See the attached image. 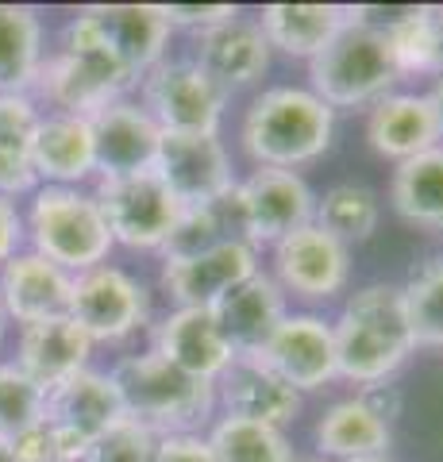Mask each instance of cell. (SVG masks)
<instances>
[{
	"label": "cell",
	"instance_id": "1",
	"mask_svg": "<svg viewBox=\"0 0 443 462\" xmlns=\"http://www.w3.org/2000/svg\"><path fill=\"white\" fill-rule=\"evenodd\" d=\"M135 85L139 74L108 47L105 35L97 32V23L85 12H78L66 23L59 47L42 58L32 97L39 105H47L42 112H66L89 120L112 100L127 97Z\"/></svg>",
	"mask_w": 443,
	"mask_h": 462
},
{
	"label": "cell",
	"instance_id": "2",
	"mask_svg": "<svg viewBox=\"0 0 443 462\" xmlns=\"http://www.w3.org/2000/svg\"><path fill=\"white\" fill-rule=\"evenodd\" d=\"M336 336V374L355 385L390 382L417 351L412 328L405 316V300L397 285H363L343 305L339 320H332Z\"/></svg>",
	"mask_w": 443,
	"mask_h": 462
},
{
	"label": "cell",
	"instance_id": "3",
	"mask_svg": "<svg viewBox=\"0 0 443 462\" xmlns=\"http://www.w3.org/2000/svg\"><path fill=\"white\" fill-rule=\"evenodd\" d=\"M336 112L301 85H274L251 100L243 116V151L254 166L297 170L332 147Z\"/></svg>",
	"mask_w": 443,
	"mask_h": 462
},
{
	"label": "cell",
	"instance_id": "4",
	"mask_svg": "<svg viewBox=\"0 0 443 462\" xmlns=\"http://www.w3.org/2000/svg\"><path fill=\"white\" fill-rule=\"evenodd\" d=\"M23 247L42 254L47 263L66 273H85L105 266L116 239L108 231L101 200L93 189H69V185H39L27 197L23 212Z\"/></svg>",
	"mask_w": 443,
	"mask_h": 462
},
{
	"label": "cell",
	"instance_id": "5",
	"mask_svg": "<svg viewBox=\"0 0 443 462\" xmlns=\"http://www.w3.org/2000/svg\"><path fill=\"white\" fill-rule=\"evenodd\" d=\"M108 374L120 389L127 420L151 428L154 436L197 431L217 409V385L178 370L159 351L124 355Z\"/></svg>",
	"mask_w": 443,
	"mask_h": 462
},
{
	"label": "cell",
	"instance_id": "6",
	"mask_svg": "<svg viewBox=\"0 0 443 462\" xmlns=\"http://www.w3.org/2000/svg\"><path fill=\"white\" fill-rule=\"evenodd\" d=\"M312 93L328 108H366L393 93L401 69L393 62L390 35L374 23L347 20V27L309 62Z\"/></svg>",
	"mask_w": 443,
	"mask_h": 462
},
{
	"label": "cell",
	"instance_id": "7",
	"mask_svg": "<svg viewBox=\"0 0 443 462\" xmlns=\"http://www.w3.org/2000/svg\"><path fill=\"white\" fill-rule=\"evenodd\" d=\"M143 97L139 105L151 112V120L162 132L185 135H220L227 93L212 81L193 58H162L154 69L139 78Z\"/></svg>",
	"mask_w": 443,
	"mask_h": 462
},
{
	"label": "cell",
	"instance_id": "8",
	"mask_svg": "<svg viewBox=\"0 0 443 462\" xmlns=\"http://www.w3.org/2000/svg\"><path fill=\"white\" fill-rule=\"evenodd\" d=\"M101 212L108 220V231L116 247L132 251H162L170 231L181 220L178 197L166 189L154 170L132 173V178H108L93 185Z\"/></svg>",
	"mask_w": 443,
	"mask_h": 462
},
{
	"label": "cell",
	"instance_id": "9",
	"mask_svg": "<svg viewBox=\"0 0 443 462\" xmlns=\"http://www.w3.org/2000/svg\"><path fill=\"white\" fill-rule=\"evenodd\" d=\"M69 320L93 343H120L151 320V293L139 278L120 266H93L74 273Z\"/></svg>",
	"mask_w": 443,
	"mask_h": 462
},
{
	"label": "cell",
	"instance_id": "10",
	"mask_svg": "<svg viewBox=\"0 0 443 462\" xmlns=\"http://www.w3.org/2000/svg\"><path fill=\"white\" fill-rule=\"evenodd\" d=\"M270 251H274L270 278L281 285V293L301 300H332L351 282V247L317 224L290 231Z\"/></svg>",
	"mask_w": 443,
	"mask_h": 462
},
{
	"label": "cell",
	"instance_id": "11",
	"mask_svg": "<svg viewBox=\"0 0 443 462\" xmlns=\"http://www.w3.org/2000/svg\"><path fill=\"white\" fill-rule=\"evenodd\" d=\"M239 205H243V227L254 251L274 247L290 231L312 224L317 212V193L297 170H270L259 166L247 181H239Z\"/></svg>",
	"mask_w": 443,
	"mask_h": 462
},
{
	"label": "cell",
	"instance_id": "12",
	"mask_svg": "<svg viewBox=\"0 0 443 462\" xmlns=\"http://www.w3.org/2000/svg\"><path fill=\"white\" fill-rule=\"evenodd\" d=\"M154 173L162 185L178 197L181 208L212 205L235 185L232 158H227L220 135H185V132H162Z\"/></svg>",
	"mask_w": 443,
	"mask_h": 462
},
{
	"label": "cell",
	"instance_id": "13",
	"mask_svg": "<svg viewBox=\"0 0 443 462\" xmlns=\"http://www.w3.org/2000/svg\"><path fill=\"white\" fill-rule=\"evenodd\" d=\"M263 363L290 382L297 393H312L336 382V336L332 320L317 312H285V320L263 346Z\"/></svg>",
	"mask_w": 443,
	"mask_h": 462
},
{
	"label": "cell",
	"instance_id": "14",
	"mask_svg": "<svg viewBox=\"0 0 443 462\" xmlns=\"http://www.w3.org/2000/svg\"><path fill=\"white\" fill-rule=\"evenodd\" d=\"M93 151H97V181L132 178V173L154 170L159 158L162 127L151 120V112L132 97H120L89 116Z\"/></svg>",
	"mask_w": 443,
	"mask_h": 462
},
{
	"label": "cell",
	"instance_id": "15",
	"mask_svg": "<svg viewBox=\"0 0 443 462\" xmlns=\"http://www.w3.org/2000/svg\"><path fill=\"white\" fill-rule=\"evenodd\" d=\"M259 270V251L251 243L227 239L193 258H170L162 266V289L174 309H212L227 289H235Z\"/></svg>",
	"mask_w": 443,
	"mask_h": 462
},
{
	"label": "cell",
	"instance_id": "16",
	"mask_svg": "<svg viewBox=\"0 0 443 462\" xmlns=\"http://www.w3.org/2000/svg\"><path fill=\"white\" fill-rule=\"evenodd\" d=\"M69 293H74V273L27 247L0 266V312L8 316V324L27 328L69 316Z\"/></svg>",
	"mask_w": 443,
	"mask_h": 462
},
{
	"label": "cell",
	"instance_id": "17",
	"mask_svg": "<svg viewBox=\"0 0 443 462\" xmlns=\"http://www.w3.org/2000/svg\"><path fill=\"white\" fill-rule=\"evenodd\" d=\"M217 404L224 416L285 428L301 412V393L290 382H281L263 363V355H235L232 366L217 378Z\"/></svg>",
	"mask_w": 443,
	"mask_h": 462
},
{
	"label": "cell",
	"instance_id": "18",
	"mask_svg": "<svg viewBox=\"0 0 443 462\" xmlns=\"http://www.w3.org/2000/svg\"><path fill=\"white\" fill-rule=\"evenodd\" d=\"M217 320L224 343L232 346V355H263V346L285 320V293L270 273H251L247 282H239L235 289L217 300L208 309Z\"/></svg>",
	"mask_w": 443,
	"mask_h": 462
},
{
	"label": "cell",
	"instance_id": "19",
	"mask_svg": "<svg viewBox=\"0 0 443 462\" xmlns=\"http://www.w3.org/2000/svg\"><path fill=\"white\" fill-rule=\"evenodd\" d=\"M39 185H69L81 189L97 178V151H93V127L85 116L66 112H42V120L27 147Z\"/></svg>",
	"mask_w": 443,
	"mask_h": 462
},
{
	"label": "cell",
	"instance_id": "20",
	"mask_svg": "<svg viewBox=\"0 0 443 462\" xmlns=\"http://www.w3.org/2000/svg\"><path fill=\"white\" fill-rule=\"evenodd\" d=\"M166 363H174L178 370L193 374L201 382L217 385L220 374L232 366V346L224 343L217 320L208 309H174L154 324V346Z\"/></svg>",
	"mask_w": 443,
	"mask_h": 462
},
{
	"label": "cell",
	"instance_id": "21",
	"mask_svg": "<svg viewBox=\"0 0 443 462\" xmlns=\"http://www.w3.org/2000/svg\"><path fill=\"white\" fill-rule=\"evenodd\" d=\"M93 339L69 320V316H59V320H39L20 328V343H16V366L32 378L42 393L54 385H62L66 378H74L89 366L93 358Z\"/></svg>",
	"mask_w": 443,
	"mask_h": 462
},
{
	"label": "cell",
	"instance_id": "22",
	"mask_svg": "<svg viewBox=\"0 0 443 462\" xmlns=\"http://www.w3.org/2000/svg\"><path fill=\"white\" fill-rule=\"evenodd\" d=\"M51 424H59L66 431H74L81 439H101L108 428H116L124 420V401L120 389L112 382V374H101L93 366H85L74 378H66L62 385L47 389V409H42Z\"/></svg>",
	"mask_w": 443,
	"mask_h": 462
},
{
	"label": "cell",
	"instance_id": "23",
	"mask_svg": "<svg viewBox=\"0 0 443 462\" xmlns=\"http://www.w3.org/2000/svg\"><path fill=\"white\" fill-rule=\"evenodd\" d=\"M197 66L220 85L224 93L254 85L270 69V42L263 35L259 20H227L212 32L197 35Z\"/></svg>",
	"mask_w": 443,
	"mask_h": 462
},
{
	"label": "cell",
	"instance_id": "24",
	"mask_svg": "<svg viewBox=\"0 0 443 462\" xmlns=\"http://www.w3.org/2000/svg\"><path fill=\"white\" fill-rule=\"evenodd\" d=\"M366 139L382 158H393V162L417 158L443 143L424 93H390L378 105H370Z\"/></svg>",
	"mask_w": 443,
	"mask_h": 462
},
{
	"label": "cell",
	"instance_id": "25",
	"mask_svg": "<svg viewBox=\"0 0 443 462\" xmlns=\"http://www.w3.org/2000/svg\"><path fill=\"white\" fill-rule=\"evenodd\" d=\"M85 16L97 23L105 42L139 78L166 58L170 23L159 5H97V8H85Z\"/></svg>",
	"mask_w": 443,
	"mask_h": 462
},
{
	"label": "cell",
	"instance_id": "26",
	"mask_svg": "<svg viewBox=\"0 0 443 462\" xmlns=\"http://www.w3.org/2000/svg\"><path fill=\"white\" fill-rule=\"evenodd\" d=\"M351 20V8L343 5H266L259 12V27L270 51L312 62Z\"/></svg>",
	"mask_w": 443,
	"mask_h": 462
},
{
	"label": "cell",
	"instance_id": "27",
	"mask_svg": "<svg viewBox=\"0 0 443 462\" xmlns=\"http://www.w3.org/2000/svg\"><path fill=\"white\" fill-rule=\"evenodd\" d=\"M390 439H393L390 424H385L363 397L336 401L332 409L320 416V424H317V447H320V455L324 458H336V462L385 455V451H390Z\"/></svg>",
	"mask_w": 443,
	"mask_h": 462
},
{
	"label": "cell",
	"instance_id": "28",
	"mask_svg": "<svg viewBox=\"0 0 443 462\" xmlns=\"http://www.w3.org/2000/svg\"><path fill=\"white\" fill-rule=\"evenodd\" d=\"M393 212L405 224L424 231H443V143L417 158H405L390 181Z\"/></svg>",
	"mask_w": 443,
	"mask_h": 462
},
{
	"label": "cell",
	"instance_id": "29",
	"mask_svg": "<svg viewBox=\"0 0 443 462\" xmlns=\"http://www.w3.org/2000/svg\"><path fill=\"white\" fill-rule=\"evenodd\" d=\"M42 20L27 5H0V93H32L42 69Z\"/></svg>",
	"mask_w": 443,
	"mask_h": 462
},
{
	"label": "cell",
	"instance_id": "30",
	"mask_svg": "<svg viewBox=\"0 0 443 462\" xmlns=\"http://www.w3.org/2000/svg\"><path fill=\"white\" fill-rule=\"evenodd\" d=\"M382 220V205L378 193L370 185L359 181H339L332 185L324 197H317V212H312V224L324 227L328 236H336L339 243H366L378 231Z\"/></svg>",
	"mask_w": 443,
	"mask_h": 462
},
{
	"label": "cell",
	"instance_id": "31",
	"mask_svg": "<svg viewBox=\"0 0 443 462\" xmlns=\"http://www.w3.org/2000/svg\"><path fill=\"white\" fill-rule=\"evenodd\" d=\"M205 439L217 462H297L281 428L243 416H220Z\"/></svg>",
	"mask_w": 443,
	"mask_h": 462
},
{
	"label": "cell",
	"instance_id": "32",
	"mask_svg": "<svg viewBox=\"0 0 443 462\" xmlns=\"http://www.w3.org/2000/svg\"><path fill=\"white\" fill-rule=\"evenodd\" d=\"M412 343L443 351V258H428L401 285Z\"/></svg>",
	"mask_w": 443,
	"mask_h": 462
},
{
	"label": "cell",
	"instance_id": "33",
	"mask_svg": "<svg viewBox=\"0 0 443 462\" xmlns=\"http://www.w3.org/2000/svg\"><path fill=\"white\" fill-rule=\"evenodd\" d=\"M42 409L47 393L16 363H0V439H16L20 431L39 424Z\"/></svg>",
	"mask_w": 443,
	"mask_h": 462
},
{
	"label": "cell",
	"instance_id": "34",
	"mask_svg": "<svg viewBox=\"0 0 443 462\" xmlns=\"http://www.w3.org/2000/svg\"><path fill=\"white\" fill-rule=\"evenodd\" d=\"M390 35L393 62L401 69V78L412 74H432V32H428V5L420 8H401L390 27H382Z\"/></svg>",
	"mask_w": 443,
	"mask_h": 462
},
{
	"label": "cell",
	"instance_id": "35",
	"mask_svg": "<svg viewBox=\"0 0 443 462\" xmlns=\"http://www.w3.org/2000/svg\"><path fill=\"white\" fill-rule=\"evenodd\" d=\"M154 443H159V436L151 428L124 416L116 428H108L101 439H93L85 462H154Z\"/></svg>",
	"mask_w": 443,
	"mask_h": 462
},
{
	"label": "cell",
	"instance_id": "36",
	"mask_svg": "<svg viewBox=\"0 0 443 462\" xmlns=\"http://www.w3.org/2000/svg\"><path fill=\"white\" fill-rule=\"evenodd\" d=\"M42 120V105L32 93H0V151L27 154Z\"/></svg>",
	"mask_w": 443,
	"mask_h": 462
},
{
	"label": "cell",
	"instance_id": "37",
	"mask_svg": "<svg viewBox=\"0 0 443 462\" xmlns=\"http://www.w3.org/2000/svg\"><path fill=\"white\" fill-rule=\"evenodd\" d=\"M159 8L170 23V32H174V27H185V32H197V35L239 16V8H232V5H159Z\"/></svg>",
	"mask_w": 443,
	"mask_h": 462
},
{
	"label": "cell",
	"instance_id": "38",
	"mask_svg": "<svg viewBox=\"0 0 443 462\" xmlns=\"http://www.w3.org/2000/svg\"><path fill=\"white\" fill-rule=\"evenodd\" d=\"M154 462H217V458H212V447L201 431H174V436H159Z\"/></svg>",
	"mask_w": 443,
	"mask_h": 462
},
{
	"label": "cell",
	"instance_id": "39",
	"mask_svg": "<svg viewBox=\"0 0 443 462\" xmlns=\"http://www.w3.org/2000/svg\"><path fill=\"white\" fill-rule=\"evenodd\" d=\"M39 189V178L27 154H12V151H0V197L5 200H20V197H32Z\"/></svg>",
	"mask_w": 443,
	"mask_h": 462
},
{
	"label": "cell",
	"instance_id": "40",
	"mask_svg": "<svg viewBox=\"0 0 443 462\" xmlns=\"http://www.w3.org/2000/svg\"><path fill=\"white\" fill-rule=\"evenodd\" d=\"M20 251H23V212L16 208V200L0 197V266Z\"/></svg>",
	"mask_w": 443,
	"mask_h": 462
},
{
	"label": "cell",
	"instance_id": "41",
	"mask_svg": "<svg viewBox=\"0 0 443 462\" xmlns=\"http://www.w3.org/2000/svg\"><path fill=\"white\" fill-rule=\"evenodd\" d=\"M359 397H363V401L370 404V409H374V412L382 416L385 424H390L393 416L401 412V393H397V385H385V382H378V385H366Z\"/></svg>",
	"mask_w": 443,
	"mask_h": 462
},
{
	"label": "cell",
	"instance_id": "42",
	"mask_svg": "<svg viewBox=\"0 0 443 462\" xmlns=\"http://www.w3.org/2000/svg\"><path fill=\"white\" fill-rule=\"evenodd\" d=\"M428 32H432V74L443 78V5H428Z\"/></svg>",
	"mask_w": 443,
	"mask_h": 462
},
{
	"label": "cell",
	"instance_id": "43",
	"mask_svg": "<svg viewBox=\"0 0 443 462\" xmlns=\"http://www.w3.org/2000/svg\"><path fill=\"white\" fill-rule=\"evenodd\" d=\"M428 105H432V116H436V127H439V139H443V78H436L432 93H424Z\"/></svg>",
	"mask_w": 443,
	"mask_h": 462
},
{
	"label": "cell",
	"instance_id": "44",
	"mask_svg": "<svg viewBox=\"0 0 443 462\" xmlns=\"http://www.w3.org/2000/svg\"><path fill=\"white\" fill-rule=\"evenodd\" d=\"M0 462H20L16 451H12V443L8 439H0Z\"/></svg>",
	"mask_w": 443,
	"mask_h": 462
},
{
	"label": "cell",
	"instance_id": "45",
	"mask_svg": "<svg viewBox=\"0 0 443 462\" xmlns=\"http://www.w3.org/2000/svg\"><path fill=\"white\" fill-rule=\"evenodd\" d=\"M351 462H390L385 455H370V458H351Z\"/></svg>",
	"mask_w": 443,
	"mask_h": 462
},
{
	"label": "cell",
	"instance_id": "46",
	"mask_svg": "<svg viewBox=\"0 0 443 462\" xmlns=\"http://www.w3.org/2000/svg\"><path fill=\"white\" fill-rule=\"evenodd\" d=\"M5 331H8V316L0 312V339H5Z\"/></svg>",
	"mask_w": 443,
	"mask_h": 462
},
{
	"label": "cell",
	"instance_id": "47",
	"mask_svg": "<svg viewBox=\"0 0 443 462\" xmlns=\"http://www.w3.org/2000/svg\"><path fill=\"white\" fill-rule=\"evenodd\" d=\"M309 462H317V458H309Z\"/></svg>",
	"mask_w": 443,
	"mask_h": 462
}]
</instances>
